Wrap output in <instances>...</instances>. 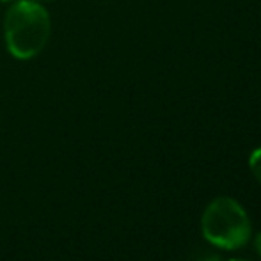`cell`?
Wrapping results in <instances>:
<instances>
[{
	"label": "cell",
	"mask_w": 261,
	"mask_h": 261,
	"mask_svg": "<svg viewBox=\"0 0 261 261\" xmlns=\"http://www.w3.org/2000/svg\"><path fill=\"white\" fill-rule=\"evenodd\" d=\"M203 237L220 249L244 247L251 238V219L233 197H217L208 204L201 219Z\"/></svg>",
	"instance_id": "cell-2"
},
{
	"label": "cell",
	"mask_w": 261,
	"mask_h": 261,
	"mask_svg": "<svg viewBox=\"0 0 261 261\" xmlns=\"http://www.w3.org/2000/svg\"><path fill=\"white\" fill-rule=\"evenodd\" d=\"M254 245H256V251H258V254L261 256V233L258 234V237H256Z\"/></svg>",
	"instance_id": "cell-4"
},
{
	"label": "cell",
	"mask_w": 261,
	"mask_h": 261,
	"mask_svg": "<svg viewBox=\"0 0 261 261\" xmlns=\"http://www.w3.org/2000/svg\"><path fill=\"white\" fill-rule=\"evenodd\" d=\"M36 2H52V0H36Z\"/></svg>",
	"instance_id": "cell-5"
},
{
	"label": "cell",
	"mask_w": 261,
	"mask_h": 261,
	"mask_svg": "<svg viewBox=\"0 0 261 261\" xmlns=\"http://www.w3.org/2000/svg\"><path fill=\"white\" fill-rule=\"evenodd\" d=\"M249 167H251L254 178L261 183V148L254 149L249 156Z\"/></svg>",
	"instance_id": "cell-3"
},
{
	"label": "cell",
	"mask_w": 261,
	"mask_h": 261,
	"mask_svg": "<svg viewBox=\"0 0 261 261\" xmlns=\"http://www.w3.org/2000/svg\"><path fill=\"white\" fill-rule=\"evenodd\" d=\"M52 34L50 14L39 2L20 0L9 7L4 20V38L9 54L31 61L45 50Z\"/></svg>",
	"instance_id": "cell-1"
},
{
	"label": "cell",
	"mask_w": 261,
	"mask_h": 261,
	"mask_svg": "<svg viewBox=\"0 0 261 261\" xmlns=\"http://www.w3.org/2000/svg\"><path fill=\"white\" fill-rule=\"evenodd\" d=\"M229 261H247V259H240V258H237V259H229Z\"/></svg>",
	"instance_id": "cell-6"
},
{
	"label": "cell",
	"mask_w": 261,
	"mask_h": 261,
	"mask_svg": "<svg viewBox=\"0 0 261 261\" xmlns=\"http://www.w3.org/2000/svg\"><path fill=\"white\" fill-rule=\"evenodd\" d=\"M0 2H9V0H0Z\"/></svg>",
	"instance_id": "cell-7"
}]
</instances>
